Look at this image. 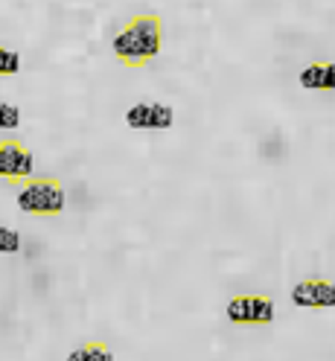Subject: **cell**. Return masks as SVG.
Masks as SVG:
<instances>
[{
	"mask_svg": "<svg viewBox=\"0 0 335 361\" xmlns=\"http://www.w3.org/2000/svg\"><path fill=\"white\" fill-rule=\"evenodd\" d=\"M161 47H164V20L154 12L134 15L111 41V50L128 71H140V67L152 64L158 59Z\"/></svg>",
	"mask_w": 335,
	"mask_h": 361,
	"instance_id": "cell-1",
	"label": "cell"
},
{
	"mask_svg": "<svg viewBox=\"0 0 335 361\" xmlns=\"http://www.w3.org/2000/svg\"><path fill=\"white\" fill-rule=\"evenodd\" d=\"M18 207L35 219H56L67 207L64 184L53 175H32L18 184Z\"/></svg>",
	"mask_w": 335,
	"mask_h": 361,
	"instance_id": "cell-2",
	"label": "cell"
},
{
	"mask_svg": "<svg viewBox=\"0 0 335 361\" xmlns=\"http://www.w3.org/2000/svg\"><path fill=\"white\" fill-rule=\"evenodd\" d=\"M225 314L239 326H268L274 324V300L268 295H236L228 300Z\"/></svg>",
	"mask_w": 335,
	"mask_h": 361,
	"instance_id": "cell-3",
	"label": "cell"
},
{
	"mask_svg": "<svg viewBox=\"0 0 335 361\" xmlns=\"http://www.w3.org/2000/svg\"><path fill=\"white\" fill-rule=\"evenodd\" d=\"M35 175V154L24 140L0 143V180L6 184H24Z\"/></svg>",
	"mask_w": 335,
	"mask_h": 361,
	"instance_id": "cell-4",
	"label": "cell"
},
{
	"mask_svg": "<svg viewBox=\"0 0 335 361\" xmlns=\"http://www.w3.org/2000/svg\"><path fill=\"white\" fill-rule=\"evenodd\" d=\"M288 298H292V306L298 309L327 312V309H335V283L329 277H306L292 286Z\"/></svg>",
	"mask_w": 335,
	"mask_h": 361,
	"instance_id": "cell-5",
	"label": "cell"
},
{
	"mask_svg": "<svg viewBox=\"0 0 335 361\" xmlns=\"http://www.w3.org/2000/svg\"><path fill=\"white\" fill-rule=\"evenodd\" d=\"M126 126L134 131H166L175 126V111L164 102H134L126 111Z\"/></svg>",
	"mask_w": 335,
	"mask_h": 361,
	"instance_id": "cell-6",
	"label": "cell"
},
{
	"mask_svg": "<svg viewBox=\"0 0 335 361\" xmlns=\"http://www.w3.org/2000/svg\"><path fill=\"white\" fill-rule=\"evenodd\" d=\"M300 87L306 90H335V61H312L306 64L300 76Z\"/></svg>",
	"mask_w": 335,
	"mask_h": 361,
	"instance_id": "cell-7",
	"label": "cell"
},
{
	"mask_svg": "<svg viewBox=\"0 0 335 361\" xmlns=\"http://www.w3.org/2000/svg\"><path fill=\"white\" fill-rule=\"evenodd\" d=\"M67 361H117V358L105 341H85L67 355Z\"/></svg>",
	"mask_w": 335,
	"mask_h": 361,
	"instance_id": "cell-8",
	"label": "cell"
},
{
	"mask_svg": "<svg viewBox=\"0 0 335 361\" xmlns=\"http://www.w3.org/2000/svg\"><path fill=\"white\" fill-rule=\"evenodd\" d=\"M20 64H24V59H20L18 50L12 47H0V79H9L20 71Z\"/></svg>",
	"mask_w": 335,
	"mask_h": 361,
	"instance_id": "cell-9",
	"label": "cell"
},
{
	"mask_svg": "<svg viewBox=\"0 0 335 361\" xmlns=\"http://www.w3.org/2000/svg\"><path fill=\"white\" fill-rule=\"evenodd\" d=\"M20 233L15 228H6V224H0V254H18L20 251Z\"/></svg>",
	"mask_w": 335,
	"mask_h": 361,
	"instance_id": "cell-10",
	"label": "cell"
},
{
	"mask_svg": "<svg viewBox=\"0 0 335 361\" xmlns=\"http://www.w3.org/2000/svg\"><path fill=\"white\" fill-rule=\"evenodd\" d=\"M20 126V108L12 102H0V131H9Z\"/></svg>",
	"mask_w": 335,
	"mask_h": 361,
	"instance_id": "cell-11",
	"label": "cell"
}]
</instances>
